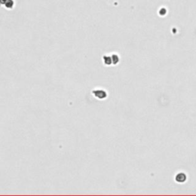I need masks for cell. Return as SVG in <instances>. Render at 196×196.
Segmentation results:
<instances>
[{
  "mask_svg": "<svg viewBox=\"0 0 196 196\" xmlns=\"http://www.w3.org/2000/svg\"><path fill=\"white\" fill-rule=\"evenodd\" d=\"M92 94L94 97L99 100H104L107 96V93L103 89H95L92 90Z\"/></svg>",
  "mask_w": 196,
  "mask_h": 196,
  "instance_id": "1",
  "label": "cell"
},
{
  "mask_svg": "<svg viewBox=\"0 0 196 196\" xmlns=\"http://www.w3.org/2000/svg\"><path fill=\"white\" fill-rule=\"evenodd\" d=\"M7 0H0V5H5Z\"/></svg>",
  "mask_w": 196,
  "mask_h": 196,
  "instance_id": "6",
  "label": "cell"
},
{
  "mask_svg": "<svg viewBox=\"0 0 196 196\" xmlns=\"http://www.w3.org/2000/svg\"><path fill=\"white\" fill-rule=\"evenodd\" d=\"M14 4H15V2H14L13 0H7V2H6V4H5V6H6V8L11 9V8H13Z\"/></svg>",
  "mask_w": 196,
  "mask_h": 196,
  "instance_id": "3",
  "label": "cell"
},
{
  "mask_svg": "<svg viewBox=\"0 0 196 196\" xmlns=\"http://www.w3.org/2000/svg\"><path fill=\"white\" fill-rule=\"evenodd\" d=\"M180 179H182V182H185L186 179V175H184V174H182V173L178 174V175L176 176V180H177L178 182H179Z\"/></svg>",
  "mask_w": 196,
  "mask_h": 196,
  "instance_id": "4",
  "label": "cell"
},
{
  "mask_svg": "<svg viewBox=\"0 0 196 196\" xmlns=\"http://www.w3.org/2000/svg\"><path fill=\"white\" fill-rule=\"evenodd\" d=\"M111 58H112V63L114 64H116L120 60V58L117 54H113L111 56Z\"/></svg>",
  "mask_w": 196,
  "mask_h": 196,
  "instance_id": "5",
  "label": "cell"
},
{
  "mask_svg": "<svg viewBox=\"0 0 196 196\" xmlns=\"http://www.w3.org/2000/svg\"><path fill=\"white\" fill-rule=\"evenodd\" d=\"M103 60H104V63L105 65H110L112 64V58L110 56H107V55H105L103 57Z\"/></svg>",
  "mask_w": 196,
  "mask_h": 196,
  "instance_id": "2",
  "label": "cell"
}]
</instances>
